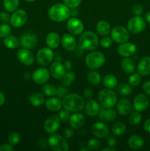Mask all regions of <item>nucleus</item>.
Listing matches in <instances>:
<instances>
[{
    "mask_svg": "<svg viewBox=\"0 0 150 151\" xmlns=\"http://www.w3.org/2000/svg\"><path fill=\"white\" fill-rule=\"evenodd\" d=\"M64 66L66 69H70L72 67L71 62L69 61V60H66V61H65L64 63Z\"/></svg>",
    "mask_w": 150,
    "mask_h": 151,
    "instance_id": "nucleus-58",
    "label": "nucleus"
},
{
    "mask_svg": "<svg viewBox=\"0 0 150 151\" xmlns=\"http://www.w3.org/2000/svg\"><path fill=\"white\" fill-rule=\"evenodd\" d=\"M85 112L88 116H97L99 113L100 111V106L98 103V102H96L94 100H89L85 104Z\"/></svg>",
    "mask_w": 150,
    "mask_h": 151,
    "instance_id": "nucleus-22",
    "label": "nucleus"
},
{
    "mask_svg": "<svg viewBox=\"0 0 150 151\" xmlns=\"http://www.w3.org/2000/svg\"><path fill=\"white\" fill-rule=\"evenodd\" d=\"M83 95L86 98L91 99L93 96V91L90 88H85V90L83 91Z\"/></svg>",
    "mask_w": 150,
    "mask_h": 151,
    "instance_id": "nucleus-54",
    "label": "nucleus"
},
{
    "mask_svg": "<svg viewBox=\"0 0 150 151\" xmlns=\"http://www.w3.org/2000/svg\"><path fill=\"white\" fill-rule=\"evenodd\" d=\"M99 38L92 31L82 32L78 40V46L83 50H94L99 46Z\"/></svg>",
    "mask_w": 150,
    "mask_h": 151,
    "instance_id": "nucleus-3",
    "label": "nucleus"
},
{
    "mask_svg": "<svg viewBox=\"0 0 150 151\" xmlns=\"http://www.w3.org/2000/svg\"><path fill=\"white\" fill-rule=\"evenodd\" d=\"M29 102L34 107H40L44 104L45 98L41 93L35 92L29 96Z\"/></svg>",
    "mask_w": 150,
    "mask_h": 151,
    "instance_id": "nucleus-31",
    "label": "nucleus"
},
{
    "mask_svg": "<svg viewBox=\"0 0 150 151\" xmlns=\"http://www.w3.org/2000/svg\"><path fill=\"white\" fill-rule=\"evenodd\" d=\"M129 84L132 86H137L141 82V77L139 73H132V75L129 77Z\"/></svg>",
    "mask_w": 150,
    "mask_h": 151,
    "instance_id": "nucleus-42",
    "label": "nucleus"
},
{
    "mask_svg": "<svg viewBox=\"0 0 150 151\" xmlns=\"http://www.w3.org/2000/svg\"><path fill=\"white\" fill-rule=\"evenodd\" d=\"M59 117H60V120L63 122H69V119L70 118V111L66 109H63V110H61L60 109V112H59Z\"/></svg>",
    "mask_w": 150,
    "mask_h": 151,
    "instance_id": "nucleus-45",
    "label": "nucleus"
},
{
    "mask_svg": "<svg viewBox=\"0 0 150 151\" xmlns=\"http://www.w3.org/2000/svg\"><path fill=\"white\" fill-rule=\"evenodd\" d=\"M118 91L121 95L129 96L132 93V87L130 84H121L118 88Z\"/></svg>",
    "mask_w": 150,
    "mask_h": 151,
    "instance_id": "nucleus-40",
    "label": "nucleus"
},
{
    "mask_svg": "<svg viewBox=\"0 0 150 151\" xmlns=\"http://www.w3.org/2000/svg\"><path fill=\"white\" fill-rule=\"evenodd\" d=\"M24 1H26V2H33V1H36V0H24Z\"/></svg>",
    "mask_w": 150,
    "mask_h": 151,
    "instance_id": "nucleus-62",
    "label": "nucleus"
},
{
    "mask_svg": "<svg viewBox=\"0 0 150 151\" xmlns=\"http://www.w3.org/2000/svg\"><path fill=\"white\" fill-rule=\"evenodd\" d=\"M42 91L48 97H54L57 94V87L54 84L45 83L42 86Z\"/></svg>",
    "mask_w": 150,
    "mask_h": 151,
    "instance_id": "nucleus-38",
    "label": "nucleus"
},
{
    "mask_svg": "<svg viewBox=\"0 0 150 151\" xmlns=\"http://www.w3.org/2000/svg\"><path fill=\"white\" fill-rule=\"evenodd\" d=\"M19 0H4L3 4H4V7L7 12L10 13H13L18 10L19 7Z\"/></svg>",
    "mask_w": 150,
    "mask_h": 151,
    "instance_id": "nucleus-37",
    "label": "nucleus"
},
{
    "mask_svg": "<svg viewBox=\"0 0 150 151\" xmlns=\"http://www.w3.org/2000/svg\"><path fill=\"white\" fill-rule=\"evenodd\" d=\"M20 44L23 48L32 50L38 44V37L35 33L26 32L23 34L20 38Z\"/></svg>",
    "mask_w": 150,
    "mask_h": 151,
    "instance_id": "nucleus-12",
    "label": "nucleus"
},
{
    "mask_svg": "<svg viewBox=\"0 0 150 151\" xmlns=\"http://www.w3.org/2000/svg\"><path fill=\"white\" fill-rule=\"evenodd\" d=\"M103 84L107 88H114L118 84V80L116 77L113 75H105L103 78Z\"/></svg>",
    "mask_w": 150,
    "mask_h": 151,
    "instance_id": "nucleus-33",
    "label": "nucleus"
},
{
    "mask_svg": "<svg viewBox=\"0 0 150 151\" xmlns=\"http://www.w3.org/2000/svg\"><path fill=\"white\" fill-rule=\"evenodd\" d=\"M117 111L122 116H126L129 114L132 110V104L128 99L122 98L116 103Z\"/></svg>",
    "mask_w": 150,
    "mask_h": 151,
    "instance_id": "nucleus-23",
    "label": "nucleus"
},
{
    "mask_svg": "<svg viewBox=\"0 0 150 151\" xmlns=\"http://www.w3.org/2000/svg\"><path fill=\"white\" fill-rule=\"evenodd\" d=\"M49 72L53 78L60 80L66 73V68L60 61H54L50 66Z\"/></svg>",
    "mask_w": 150,
    "mask_h": 151,
    "instance_id": "nucleus-20",
    "label": "nucleus"
},
{
    "mask_svg": "<svg viewBox=\"0 0 150 151\" xmlns=\"http://www.w3.org/2000/svg\"><path fill=\"white\" fill-rule=\"evenodd\" d=\"M48 145L54 151H68L69 145L67 140L62 136L54 134H51L48 139Z\"/></svg>",
    "mask_w": 150,
    "mask_h": 151,
    "instance_id": "nucleus-6",
    "label": "nucleus"
},
{
    "mask_svg": "<svg viewBox=\"0 0 150 151\" xmlns=\"http://www.w3.org/2000/svg\"><path fill=\"white\" fill-rule=\"evenodd\" d=\"M3 43L7 48L13 50L19 47L20 44V41L15 35H9L4 38V39L3 40Z\"/></svg>",
    "mask_w": 150,
    "mask_h": 151,
    "instance_id": "nucleus-32",
    "label": "nucleus"
},
{
    "mask_svg": "<svg viewBox=\"0 0 150 151\" xmlns=\"http://www.w3.org/2000/svg\"><path fill=\"white\" fill-rule=\"evenodd\" d=\"M149 105V100L145 94H138L133 100V107L135 111L142 112L148 108Z\"/></svg>",
    "mask_w": 150,
    "mask_h": 151,
    "instance_id": "nucleus-18",
    "label": "nucleus"
},
{
    "mask_svg": "<svg viewBox=\"0 0 150 151\" xmlns=\"http://www.w3.org/2000/svg\"><path fill=\"white\" fill-rule=\"evenodd\" d=\"M143 91L146 95L150 96V81H146L143 85Z\"/></svg>",
    "mask_w": 150,
    "mask_h": 151,
    "instance_id": "nucleus-52",
    "label": "nucleus"
},
{
    "mask_svg": "<svg viewBox=\"0 0 150 151\" xmlns=\"http://www.w3.org/2000/svg\"><path fill=\"white\" fill-rule=\"evenodd\" d=\"M121 66L124 72L128 75L133 73L135 70V62L129 57H124V58L122 59L121 61Z\"/></svg>",
    "mask_w": 150,
    "mask_h": 151,
    "instance_id": "nucleus-28",
    "label": "nucleus"
},
{
    "mask_svg": "<svg viewBox=\"0 0 150 151\" xmlns=\"http://www.w3.org/2000/svg\"><path fill=\"white\" fill-rule=\"evenodd\" d=\"M91 132H92L93 135H94L97 138L103 139L108 136L110 129H109L108 126L104 122H98L93 125Z\"/></svg>",
    "mask_w": 150,
    "mask_h": 151,
    "instance_id": "nucleus-16",
    "label": "nucleus"
},
{
    "mask_svg": "<svg viewBox=\"0 0 150 151\" xmlns=\"http://www.w3.org/2000/svg\"><path fill=\"white\" fill-rule=\"evenodd\" d=\"M46 44L51 50L57 49L60 44V35L56 32H49L46 38Z\"/></svg>",
    "mask_w": 150,
    "mask_h": 151,
    "instance_id": "nucleus-26",
    "label": "nucleus"
},
{
    "mask_svg": "<svg viewBox=\"0 0 150 151\" xmlns=\"http://www.w3.org/2000/svg\"><path fill=\"white\" fill-rule=\"evenodd\" d=\"M4 102H5V96L3 94V92L0 91V106H2Z\"/></svg>",
    "mask_w": 150,
    "mask_h": 151,
    "instance_id": "nucleus-57",
    "label": "nucleus"
},
{
    "mask_svg": "<svg viewBox=\"0 0 150 151\" xmlns=\"http://www.w3.org/2000/svg\"><path fill=\"white\" fill-rule=\"evenodd\" d=\"M60 44L67 51H74L76 48V41L72 34L66 33L60 38Z\"/></svg>",
    "mask_w": 150,
    "mask_h": 151,
    "instance_id": "nucleus-19",
    "label": "nucleus"
},
{
    "mask_svg": "<svg viewBox=\"0 0 150 151\" xmlns=\"http://www.w3.org/2000/svg\"><path fill=\"white\" fill-rule=\"evenodd\" d=\"M49 70L44 67L38 68L32 73V78L34 82L38 85L45 84L49 80L50 78Z\"/></svg>",
    "mask_w": 150,
    "mask_h": 151,
    "instance_id": "nucleus-14",
    "label": "nucleus"
},
{
    "mask_svg": "<svg viewBox=\"0 0 150 151\" xmlns=\"http://www.w3.org/2000/svg\"><path fill=\"white\" fill-rule=\"evenodd\" d=\"M80 151H89V149L88 147H83V148H80L79 149Z\"/></svg>",
    "mask_w": 150,
    "mask_h": 151,
    "instance_id": "nucleus-61",
    "label": "nucleus"
},
{
    "mask_svg": "<svg viewBox=\"0 0 150 151\" xmlns=\"http://www.w3.org/2000/svg\"><path fill=\"white\" fill-rule=\"evenodd\" d=\"M118 53L122 57H131L134 55L137 51L136 46L130 42L121 43L118 47Z\"/></svg>",
    "mask_w": 150,
    "mask_h": 151,
    "instance_id": "nucleus-17",
    "label": "nucleus"
},
{
    "mask_svg": "<svg viewBox=\"0 0 150 151\" xmlns=\"http://www.w3.org/2000/svg\"><path fill=\"white\" fill-rule=\"evenodd\" d=\"M71 16V10L69 7L65 4L57 3L49 7L48 16L52 22H63L68 20Z\"/></svg>",
    "mask_w": 150,
    "mask_h": 151,
    "instance_id": "nucleus-1",
    "label": "nucleus"
},
{
    "mask_svg": "<svg viewBox=\"0 0 150 151\" xmlns=\"http://www.w3.org/2000/svg\"><path fill=\"white\" fill-rule=\"evenodd\" d=\"M126 131V126L124 122H118L113 125L111 131L115 136H121L125 134Z\"/></svg>",
    "mask_w": 150,
    "mask_h": 151,
    "instance_id": "nucleus-36",
    "label": "nucleus"
},
{
    "mask_svg": "<svg viewBox=\"0 0 150 151\" xmlns=\"http://www.w3.org/2000/svg\"><path fill=\"white\" fill-rule=\"evenodd\" d=\"M14 148H13V145L11 144H4L0 146V151H13Z\"/></svg>",
    "mask_w": 150,
    "mask_h": 151,
    "instance_id": "nucleus-53",
    "label": "nucleus"
},
{
    "mask_svg": "<svg viewBox=\"0 0 150 151\" xmlns=\"http://www.w3.org/2000/svg\"><path fill=\"white\" fill-rule=\"evenodd\" d=\"M96 29L98 33H99L101 35H107L111 32V26L110 23L107 21L101 20L97 23Z\"/></svg>",
    "mask_w": 150,
    "mask_h": 151,
    "instance_id": "nucleus-30",
    "label": "nucleus"
},
{
    "mask_svg": "<svg viewBox=\"0 0 150 151\" xmlns=\"http://www.w3.org/2000/svg\"><path fill=\"white\" fill-rule=\"evenodd\" d=\"M112 43H113V40H112V38L108 36H104V38H101V40L99 41L100 46L101 47H103V48L105 49H107L111 47Z\"/></svg>",
    "mask_w": 150,
    "mask_h": 151,
    "instance_id": "nucleus-46",
    "label": "nucleus"
},
{
    "mask_svg": "<svg viewBox=\"0 0 150 151\" xmlns=\"http://www.w3.org/2000/svg\"><path fill=\"white\" fill-rule=\"evenodd\" d=\"M21 141V136L19 133L13 132L9 135L8 142L12 145H17Z\"/></svg>",
    "mask_w": 150,
    "mask_h": 151,
    "instance_id": "nucleus-44",
    "label": "nucleus"
},
{
    "mask_svg": "<svg viewBox=\"0 0 150 151\" xmlns=\"http://www.w3.org/2000/svg\"><path fill=\"white\" fill-rule=\"evenodd\" d=\"M54 52L52 50L47 47H43L36 55V60L41 66H47L53 60Z\"/></svg>",
    "mask_w": 150,
    "mask_h": 151,
    "instance_id": "nucleus-9",
    "label": "nucleus"
},
{
    "mask_svg": "<svg viewBox=\"0 0 150 151\" xmlns=\"http://www.w3.org/2000/svg\"><path fill=\"white\" fill-rule=\"evenodd\" d=\"M74 135V131L71 128H66L64 131V136L66 138H71Z\"/></svg>",
    "mask_w": 150,
    "mask_h": 151,
    "instance_id": "nucleus-55",
    "label": "nucleus"
},
{
    "mask_svg": "<svg viewBox=\"0 0 150 151\" xmlns=\"http://www.w3.org/2000/svg\"><path fill=\"white\" fill-rule=\"evenodd\" d=\"M127 29L129 32L138 34L143 32L146 28V22L141 16H135L129 19L127 22Z\"/></svg>",
    "mask_w": 150,
    "mask_h": 151,
    "instance_id": "nucleus-7",
    "label": "nucleus"
},
{
    "mask_svg": "<svg viewBox=\"0 0 150 151\" xmlns=\"http://www.w3.org/2000/svg\"><path fill=\"white\" fill-rule=\"evenodd\" d=\"M144 128L147 133L150 134V118L146 119L144 123Z\"/></svg>",
    "mask_w": 150,
    "mask_h": 151,
    "instance_id": "nucleus-56",
    "label": "nucleus"
},
{
    "mask_svg": "<svg viewBox=\"0 0 150 151\" xmlns=\"http://www.w3.org/2000/svg\"><path fill=\"white\" fill-rule=\"evenodd\" d=\"M101 151H115V149L113 147H105V148H103L101 150Z\"/></svg>",
    "mask_w": 150,
    "mask_h": 151,
    "instance_id": "nucleus-60",
    "label": "nucleus"
},
{
    "mask_svg": "<svg viewBox=\"0 0 150 151\" xmlns=\"http://www.w3.org/2000/svg\"><path fill=\"white\" fill-rule=\"evenodd\" d=\"M111 38L113 41L121 44L128 41L129 38V30L123 26H116L111 29L110 32Z\"/></svg>",
    "mask_w": 150,
    "mask_h": 151,
    "instance_id": "nucleus-8",
    "label": "nucleus"
},
{
    "mask_svg": "<svg viewBox=\"0 0 150 151\" xmlns=\"http://www.w3.org/2000/svg\"><path fill=\"white\" fill-rule=\"evenodd\" d=\"M63 2L69 8L74 9L80 5L82 0H63Z\"/></svg>",
    "mask_w": 150,
    "mask_h": 151,
    "instance_id": "nucleus-48",
    "label": "nucleus"
},
{
    "mask_svg": "<svg viewBox=\"0 0 150 151\" xmlns=\"http://www.w3.org/2000/svg\"><path fill=\"white\" fill-rule=\"evenodd\" d=\"M101 146V142L96 139H90L87 142V147L89 149V150H98L99 149H100Z\"/></svg>",
    "mask_w": 150,
    "mask_h": 151,
    "instance_id": "nucleus-41",
    "label": "nucleus"
},
{
    "mask_svg": "<svg viewBox=\"0 0 150 151\" xmlns=\"http://www.w3.org/2000/svg\"><path fill=\"white\" fill-rule=\"evenodd\" d=\"M69 122L71 128L74 129H79L85 125V117L82 114L74 112V114L70 116Z\"/></svg>",
    "mask_w": 150,
    "mask_h": 151,
    "instance_id": "nucleus-21",
    "label": "nucleus"
},
{
    "mask_svg": "<svg viewBox=\"0 0 150 151\" xmlns=\"http://www.w3.org/2000/svg\"><path fill=\"white\" fill-rule=\"evenodd\" d=\"M107 144L109 147L114 148L117 145V140H116V139L114 137H110L107 138Z\"/></svg>",
    "mask_w": 150,
    "mask_h": 151,
    "instance_id": "nucleus-50",
    "label": "nucleus"
},
{
    "mask_svg": "<svg viewBox=\"0 0 150 151\" xmlns=\"http://www.w3.org/2000/svg\"><path fill=\"white\" fill-rule=\"evenodd\" d=\"M12 29L10 25L7 24H0V38H5L7 35H10Z\"/></svg>",
    "mask_w": 150,
    "mask_h": 151,
    "instance_id": "nucleus-43",
    "label": "nucleus"
},
{
    "mask_svg": "<svg viewBox=\"0 0 150 151\" xmlns=\"http://www.w3.org/2000/svg\"><path fill=\"white\" fill-rule=\"evenodd\" d=\"M63 106L70 112H79L85 107V100L82 97L77 94H68L63 98Z\"/></svg>",
    "mask_w": 150,
    "mask_h": 151,
    "instance_id": "nucleus-2",
    "label": "nucleus"
},
{
    "mask_svg": "<svg viewBox=\"0 0 150 151\" xmlns=\"http://www.w3.org/2000/svg\"><path fill=\"white\" fill-rule=\"evenodd\" d=\"M99 117L102 120L111 122L114 121L117 117V113L113 108H104L100 109L99 113Z\"/></svg>",
    "mask_w": 150,
    "mask_h": 151,
    "instance_id": "nucleus-24",
    "label": "nucleus"
},
{
    "mask_svg": "<svg viewBox=\"0 0 150 151\" xmlns=\"http://www.w3.org/2000/svg\"><path fill=\"white\" fill-rule=\"evenodd\" d=\"M68 89L66 88V86L61 85L58 86L57 87V94L56 95L58 97V98H64L66 95L68 94Z\"/></svg>",
    "mask_w": 150,
    "mask_h": 151,
    "instance_id": "nucleus-47",
    "label": "nucleus"
},
{
    "mask_svg": "<svg viewBox=\"0 0 150 151\" xmlns=\"http://www.w3.org/2000/svg\"><path fill=\"white\" fill-rule=\"evenodd\" d=\"M85 62L89 69H97L104 64L105 57L101 52L93 51L87 55L85 58Z\"/></svg>",
    "mask_w": 150,
    "mask_h": 151,
    "instance_id": "nucleus-4",
    "label": "nucleus"
},
{
    "mask_svg": "<svg viewBox=\"0 0 150 151\" xmlns=\"http://www.w3.org/2000/svg\"><path fill=\"white\" fill-rule=\"evenodd\" d=\"M46 108L50 111H59L63 107V103L60 101V98L51 97V98L47 99L46 101Z\"/></svg>",
    "mask_w": 150,
    "mask_h": 151,
    "instance_id": "nucleus-27",
    "label": "nucleus"
},
{
    "mask_svg": "<svg viewBox=\"0 0 150 151\" xmlns=\"http://www.w3.org/2000/svg\"><path fill=\"white\" fill-rule=\"evenodd\" d=\"M146 20L147 22L150 24V11H148L146 13Z\"/></svg>",
    "mask_w": 150,
    "mask_h": 151,
    "instance_id": "nucleus-59",
    "label": "nucleus"
},
{
    "mask_svg": "<svg viewBox=\"0 0 150 151\" xmlns=\"http://www.w3.org/2000/svg\"><path fill=\"white\" fill-rule=\"evenodd\" d=\"M143 11H144V8L141 4H135L132 7V13L135 16H141L143 13Z\"/></svg>",
    "mask_w": 150,
    "mask_h": 151,
    "instance_id": "nucleus-49",
    "label": "nucleus"
},
{
    "mask_svg": "<svg viewBox=\"0 0 150 151\" xmlns=\"http://www.w3.org/2000/svg\"><path fill=\"white\" fill-rule=\"evenodd\" d=\"M10 16L6 12H1L0 13V22H7L8 21H10Z\"/></svg>",
    "mask_w": 150,
    "mask_h": 151,
    "instance_id": "nucleus-51",
    "label": "nucleus"
},
{
    "mask_svg": "<svg viewBox=\"0 0 150 151\" xmlns=\"http://www.w3.org/2000/svg\"><path fill=\"white\" fill-rule=\"evenodd\" d=\"M27 19V13L24 10H16L10 16V24L13 27L19 28L25 24Z\"/></svg>",
    "mask_w": 150,
    "mask_h": 151,
    "instance_id": "nucleus-11",
    "label": "nucleus"
},
{
    "mask_svg": "<svg viewBox=\"0 0 150 151\" xmlns=\"http://www.w3.org/2000/svg\"><path fill=\"white\" fill-rule=\"evenodd\" d=\"M67 29L72 35H79L84 30V24L77 18H69L67 22Z\"/></svg>",
    "mask_w": 150,
    "mask_h": 151,
    "instance_id": "nucleus-13",
    "label": "nucleus"
},
{
    "mask_svg": "<svg viewBox=\"0 0 150 151\" xmlns=\"http://www.w3.org/2000/svg\"><path fill=\"white\" fill-rule=\"evenodd\" d=\"M138 73L141 76H148L150 75V56L143 58L138 64Z\"/></svg>",
    "mask_w": 150,
    "mask_h": 151,
    "instance_id": "nucleus-25",
    "label": "nucleus"
},
{
    "mask_svg": "<svg viewBox=\"0 0 150 151\" xmlns=\"http://www.w3.org/2000/svg\"><path fill=\"white\" fill-rule=\"evenodd\" d=\"M75 78H76L75 72H72V71H68V72H66L63 78L60 79L61 80V84L66 87L69 86L74 82Z\"/></svg>",
    "mask_w": 150,
    "mask_h": 151,
    "instance_id": "nucleus-34",
    "label": "nucleus"
},
{
    "mask_svg": "<svg viewBox=\"0 0 150 151\" xmlns=\"http://www.w3.org/2000/svg\"><path fill=\"white\" fill-rule=\"evenodd\" d=\"M128 145L129 147L135 150L141 148L144 145V139L138 135H132L128 139Z\"/></svg>",
    "mask_w": 150,
    "mask_h": 151,
    "instance_id": "nucleus-29",
    "label": "nucleus"
},
{
    "mask_svg": "<svg viewBox=\"0 0 150 151\" xmlns=\"http://www.w3.org/2000/svg\"><path fill=\"white\" fill-rule=\"evenodd\" d=\"M87 80L88 83L93 86H97L101 83V75L96 71H91L87 75Z\"/></svg>",
    "mask_w": 150,
    "mask_h": 151,
    "instance_id": "nucleus-35",
    "label": "nucleus"
},
{
    "mask_svg": "<svg viewBox=\"0 0 150 151\" xmlns=\"http://www.w3.org/2000/svg\"><path fill=\"white\" fill-rule=\"evenodd\" d=\"M60 120L59 116L55 114L50 115L46 119L44 124V129L46 133L49 134H54L59 130L60 126Z\"/></svg>",
    "mask_w": 150,
    "mask_h": 151,
    "instance_id": "nucleus-10",
    "label": "nucleus"
},
{
    "mask_svg": "<svg viewBox=\"0 0 150 151\" xmlns=\"http://www.w3.org/2000/svg\"><path fill=\"white\" fill-rule=\"evenodd\" d=\"M100 104L104 108H113L117 103V95L110 88H105L99 91L98 94Z\"/></svg>",
    "mask_w": 150,
    "mask_h": 151,
    "instance_id": "nucleus-5",
    "label": "nucleus"
},
{
    "mask_svg": "<svg viewBox=\"0 0 150 151\" xmlns=\"http://www.w3.org/2000/svg\"><path fill=\"white\" fill-rule=\"evenodd\" d=\"M142 120V115L138 111H133L129 116L128 122L131 125H137L141 123Z\"/></svg>",
    "mask_w": 150,
    "mask_h": 151,
    "instance_id": "nucleus-39",
    "label": "nucleus"
},
{
    "mask_svg": "<svg viewBox=\"0 0 150 151\" xmlns=\"http://www.w3.org/2000/svg\"><path fill=\"white\" fill-rule=\"evenodd\" d=\"M16 55H17L18 60L25 66H31L35 60L33 54L28 49H20L17 52Z\"/></svg>",
    "mask_w": 150,
    "mask_h": 151,
    "instance_id": "nucleus-15",
    "label": "nucleus"
}]
</instances>
